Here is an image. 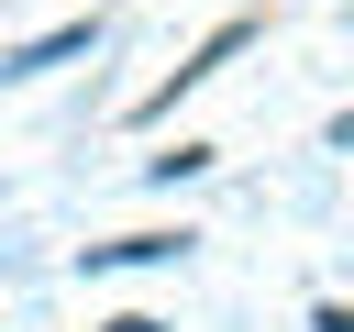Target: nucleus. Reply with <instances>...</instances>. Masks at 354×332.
I'll return each mask as SVG.
<instances>
[{"mask_svg": "<svg viewBox=\"0 0 354 332\" xmlns=\"http://www.w3.org/2000/svg\"><path fill=\"white\" fill-rule=\"evenodd\" d=\"M88 33H100V22H66V33H44V44H22V55H0V77H44V66H66V55H88Z\"/></svg>", "mask_w": 354, "mask_h": 332, "instance_id": "1", "label": "nucleus"}, {"mask_svg": "<svg viewBox=\"0 0 354 332\" xmlns=\"http://www.w3.org/2000/svg\"><path fill=\"white\" fill-rule=\"evenodd\" d=\"M177 243H188V232H122V243H88V277H100V266H166Z\"/></svg>", "mask_w": 354, "mask_h": 332, "instance_id": "2", "label": "nucleus"}, {"mask_svg": "<svg viewBox=\"0 0 354 332\" xmlns=\"http://www.w3.org/2000/svg\"><path fill=\"white\" fill-rule=\"evenodd\" d=\"M310 332H354V310H343V299H321V310H310Z\"/></svg>", "mask_w": 354, "mask_h": 332, "instance_id": "3", "label": "nucleus"}, {"mask_svg": "<svg viewBox=\"0 0 354 332\" xmlns=\"http://www.w3.org/2000/svg\"><path fill=\"white\" fill-rule=\"evenodd\" d=\"M100 332H166V321H155V310H122V321H100Z\"/></svg>", "mask_w": 354, "mask_h": 332, "instance_id": "4", "label": "nucleus"}, {"mask_svg": "<svg viewBox=\"0 0 354 332\" xmlns=\"http://www.w3.org/2000/svg\"><path fill=\"white\" fill-rule=\"evenodd\" d=\"M343 144H354V133H343Z\"/></svg>", "mask_w": 354, "mask_h": 332, "instance_id": "5", "label": "nucleus"}]
</instances>
